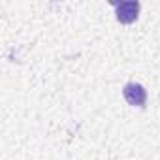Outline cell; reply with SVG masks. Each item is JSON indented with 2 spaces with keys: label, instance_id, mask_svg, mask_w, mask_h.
Segmentation results:
<instances>
[{
  "label": "cell",
  "instance_id": "6da1fadb",
  "mask_svg": "<svg viewBox=\"0 0 160 160\" xmlns=\"http://www.w3.org/2000/svg\"><path fill=\"white\" fill-rule=\"evenodd\" d=\"M124 98L132 104V106H143L145 104V98H147V92L141 85L138 83H128L124 87Z\"/></svg>",
  "mask_w": 160,
  "mask_h": 160
},
{
  "label": "cell",
  "instance_id": "7a4b0ae2",
  "mask_svg": "<svg viewBox=\"0 0 160 160\" xmlns=\"http://www.w3.org/2000/svg\"><path fill=\"white\" fill-rule=\"evenodd\" d=\"M139 4L138 2H122L117 6V17L121 23H132L138 17Z\"/></svg>",
  "mask_w": 160,
  "mask_h": 160
}]
</instances>
